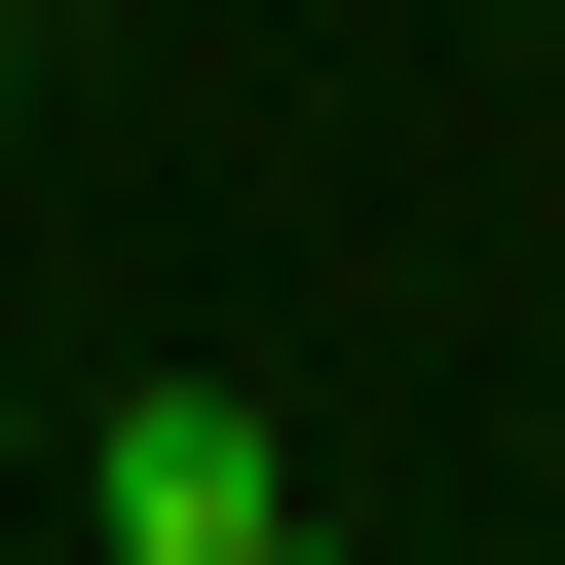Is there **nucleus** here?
I'll return each mask as SVG.
<instances>
[{
  "label": "nucleus",
  "instance_id": "1",
  "mask_svg": "<svg viewBox=\"0 0 565 565\" xmlns=\"http://www.w3.org/2000/svg\"><path fill=\"white\" fill-rule=\"evenodd\" d=\"M76 490H114V565H264V527H302V452H264L226 377H114V452H76Z\"/></svg>",
  "mask_w": 565,
  "mask_h": 565
},
{
  "label": "nucleus",
  "instance_id": "2",
  "mask_svg": "<svg viewBox=\"0 0 565 565\" xmlns=\"http://www.w3.org/2000/svg\"><path fill=\"white\" fill-rule=\"evenodd\" d=\"M0 114H39V0H0Z\"/></svg>",
  "mask_w": 565,
  "mask_h": 565
}]
</instances>
